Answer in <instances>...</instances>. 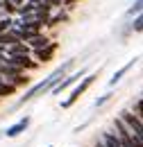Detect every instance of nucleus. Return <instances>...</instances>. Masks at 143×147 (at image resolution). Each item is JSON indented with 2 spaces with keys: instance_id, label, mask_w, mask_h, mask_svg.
I'll return each instance as SVG.
<instances>
[{
  "instance_id": "obj_18",
  "label": "nucleus",
  "mask_w": 143,
  "mask_h": 147,
  "mask_svg": "<svg viewBox=\"0 0 143 147\" xmlns=\"http://www.w3.org/2000/svg\"><path fill=\"white\" fill-rule=\"evenodd\" d=\"M134 115L141 118V100H136V104H134Z\"/></svg>"
},
{
  "instance_id": "obj_8",
  "label": "nucleus",
  "mask_w": 143,
  "mask_h": 147,
  "mask_svg": "<svg viewBox=\"0 0 143 147\" xmlns=\"http://www.w3.org/2000/svg\"><path fill=\"white\" fill-rule=\"evenodd\" d=\"M136 63H139V57H134V59H129V61H127V63L123 66V68H118V70L114 73V77L109 79V86H116V84H118V82H121V79H123V77H125V75L129 73V70H132L134 66H136Z\"/></svg>"
},
{
  "instance_id": "obj_22",
  "label": "nucleus",
  "mask_w": 143,
  "mask_h": 147,
  "mask_svg": "<svg viewBox=\"0 0 143 147\" xmlns=\"http://www.w3.org/2000/svg\"><path fill=\"white\" fill-rule=\"evenodd\" d=\"M0 55H5V48H2V45H0Z\"/></svg>"
},
{
  "instance_id": "obj_25",
  "label": "nucleus",
  "mask_w": 143,
  "mask_h": 147,
  "mask_svg": "<svg viewBox=\"0 0 143 147\" xmlns=\"http://www.w3.org/2000/svg\"><path fill=\"white\" fill-rule=\"evenodd\" d=\"M0 82H2V77H0Z\"/></svg>"
},
{
  "instance_id": "obj_3",
  "label": "nucleus",
  "mask_w": 143,
  "mask_h": 147,
  "mask_svg": "<svg viewBox=\"0 0 143 147\" xmlns=\"http://www.w3.org/2000/svg\"><path fill=\"white\" fill-rule=\"evenodd\" d=\"M118 120L123 122L127 127V131L132 134V136H139V138H143V125H141V118H136L132 111H123L121 115H118Z\"/></svg>"
},
{
  "instance_id": "obj_26",
  "label": "nucleus",
  "mask_w": 143,
  "mask_h": 147,
  "mask_svg": "<svg viewBox=\"0 0 143 147\" xmlns=\"http://www.w3.org/2000/svg\"><path fill=\"white\" fill-rule=\"evenodd\" d=\"M48 147H52V145H48Z\"/></svg>"
},
{
  "instance_id": "obj_9",
  "label": "nucleus",
  "mask_w": 143,
  "mask_h": 147,
  "mask_svg": "<svg viewBox=\"0 0 143 147\" xmlns=\"http://www.w3.org/2000/svg\"><path fill=\"white\" fill-rule=\"evenodd\" d=\"M48 43H50V38L46 36V34H36V36H32L27 41V45H30L32 50H41V48H46Z\"/></svg>"
},
{
  "instance_id": "obj_1",
  "label": "nucleus",
  "mask_w": 143,
  "mask_h": 147,
  "mask_svg": "<svg viewBox=\"0 0 143 147\" xmlns=\"http://www.w3.org/2000/svg\"><path fill=\"white\" fill-rule=\"evenodd\" d=\"M73 63H75V59H66V61H64V63H61L59 68H54L52 73H50L48 77H46V79H43V82H39L36 86H32V88H30V91L25 93V95H23V97H20L18 102H20V104H25V102L34 100L36 95L50 93V91H52V86H54V84H59V82H61V77H66V73H68V68H71Z\"/></svg>"
},
{
  "instance_id": "obj_13",
  "label": "nucleus",
  "mask_w": 143,
  "mask_h": 147,
  "mask_svg": "<svg viewBox=\"0 0 143 147\" xmlns=\"http://www.w3.org/2000/svg\"><path fill=\"white\" fill-rule=\"evenodd\" d=\"M2 9H5V16H9V18L18 11V7H16V5H12L9 0H2Z\"/></svg>"
},
{
  "instance_id": "obj_15",
  "label": "nucleus",
  "mask_w": 143,
  "mask_h": 147,
  "mask_svg": "<svg viewBox=\"0 0 143 147\" xmlns=\"http://www.w3.org/2000/svg\"><path fill=\"white\" fill-rule=\"evenodd\" d=\"M132 30H134L136 34H141V30H143V18H141V16H134V23H132Z\"/></svg>"
},
{
  "instance_id": "obj_23",
  "label": "nucleus",
  "mask_w": 143,
  "mask_h": 147,
  "mask_svg": "<svg viewBox=\"0 0 143 147\" xmlns=\"http://www.w3.org/2000/svg\"><path fill=\"white\" fill-rule=\"evenodd\" d=\"M2 61H5V55H0V63H2Z\"/></svg>"
},
{
  "instance_id": "obj_4",
  "label": "nucleus",
  "mask_w": 143,
  "mask_h": 147,
  "mask_svg": "<svg viewBox=\"0 0 143 147\" xmlns=\"http://www.w3.org/2000/svg\"><path fill=\"white\" fill-rule=\"evenodd\" d=\"M2 63H7V66H16V68H20V70H34L36 61H32L30 59V55H18V57H5V61Z\"/></svg>"
},
{
  "instance_id": "obj_5",
  "label": "nucleus",
  "mask_w": 143,
  "mask_h": 147,
  "mask_svg": "<svg viewBox=\"0 0 143 147\" xmlns=\"http://www.w3.org/2000/svg\"><path fill=\"white\" fill-rule=\"evenodd\" d=\"M84 75H86V70H77V73H71V75H66V77H64V79H61L59 84H54V86H52V93H54V95L64 93L66 88H68V86H73L75 82H80V79H82Z\"/></svg>"
},
{
  "instance_id": "obj_10",
  "label": "nucleus",
  "mask_w": 143,
  "mask_h": 147,
  "mask_svg": "<svg viewBox=\"0 0 143 147\" xmlns=\"http://www.w3.org/2000/svg\"><path fill=\"white\" fill-rule=\"evenodd\" d=\"M102 145H105V147H121V143H118V136H116L114 131H107V134L102 136Z\"/></svg>"
},
{
  "instance_id": "obj_7",
  "label": "nucleus",
  "mask_w": 143,
  "mask_h": 147,
  "mask_svg": "<svg viewBox=\"0 0 143 147\" xmlns=\"http://www.w3.org/2000/svg\"><path fill=\"white\" fill-rule=\"evenodd\" d=\"M27 127H30V115L20 118V120H18V122H14L12 127H7V129H5V136H7V138H16V136H20V134H23Z\"/></svg>"
},
{
  "instance_id": "obj_16",
  "label": "nucleus",
  "mask_w": 143,
  "mask_h": 147,
  "mask_svg": "<svg viewBox=\"0 0 143 147\" xmlns=\"http://www.w3.org/2000/svg\"><path fill=\"white\" fill-rule=\"evenodd\" d=\"M109 100H111V93H107V95H100V97L95 100V107H102V104H105V102H109Z\"/></svg>"
},
{
  "instance_id": "obj_2",
  "label": "nucleus",
  "mask_w": 143,
  "mask_h": 147,
  "mask_svg": "<svg viewBox=\"0 0 143 147\" xmlns=\"http://www.w3.org/2000/svg\"><path fill=\"white\" fill-rule=\"evenodd\" d=\"M95 77H98V75H89V73L84 75V77H82V82H80V84H77V86L71 91V95L61 102V109H71L73 104H75V102H77V100H80V97H82V95L91 88V84L95 82Z\"/></svg>"
},
{
  "instance_id": "obj_14",
  "label": "nucleus",
  "mask_w": 143,
  "mask_h": 147,
  "mask_svg": "<svg viewBox=\"0 0 143 147\" xmlns=\"http://www.w3.org/2000/svg\"><path fill=\"white\" fill-rule=\"evenodd\" d=\"M139 11H141V0H134V5L127 9V16H139Z\"/></svg>"
},
{
  "instance_id": "obj_21",
  "label": "nucleus",
  "mask_w": 143,
  "mask_h": 147,
  "mask_svg": "<svg viewBox=\"0 0 143 147\" xmlns=\"http://www.w3.org/2000/svg\"><path fill=\"white\" fill-rule=\"evenodd\" d=\"M9 2H12V5H16V7H20V5L25 2V0H9Z\"/></svg>"
},
{
  "instance_id": "obj_20",
  "label": "nucleus",
  "mask_w": 143,
  "mask_h": 147,
  "mask_svg": "<svg viewBox=\"0 0 143 147\" xmlns=\"http://www.w3.org/2000/svg\"><path fill=\"white\" fill-rule=\"evenodd\" d=\"M75 2H80V0H64V5H66V7H73Z\"/></svg>"
},
{
  "instance_id": "obj_17",
  "label": "nucleus",
  "mask_w": 143,
  "mask_h": 147,
  "mask_svg": "<svg viewBox=\"0 0 143 147\" xmlns=\"http://www.w3.org/2000/svg\"><path fill=\"white\" fill-rule=\"evenodd\" d=\"M61 2H64V0H43V5H48L50 9H52V7H61Z\"/></svg>"
},
{
  "instance_id": "obj_12",
  "label": "nucleus",
  "mask_w": 143,
  "mask_h": 147,
  "mask_svg": "<svg viewBox=\"0 0 143 147\" xmlns=\"http://www.w3.org/2000/svg\"><path fill=\"white\" fill-rule=\"evenodd\" d=\"M16 93V86H12L9 82H0V97H9V95H14Z\"/></svg>"
},
{
  "instance_id": "obj_6",
  "label": "nucleus",
  "mask_w": 143,
  "mask_h": 147,
  "mask_svg": "<svg viewBox=\"0 0 143 147\" xmlns=\"http://www.w3.org/2000/svg\"><path fill=\"white\" fill-rule=\"evenodd\" d=\"M57 48H59V43H54V41H50L46 48H41V50H34V55H36V63H48L50 59L54 57V52H57Z\"/></svg>"
},
{
  "instance_id": "obj_24",
  "label": "nucleus",
  "mask_w": 143,
  "mask_h": 147,
  "mask_svg": "<svg viewBox=\"0 0 143 147\" xmlns=\"http://www.w3.org/2000/svg\"><path fill=\"white\" fill-rule=\"evenodd\" d=\"M0 9H2V0H0Z\"/></svg>"
},
{
  "instance_id": "obj_19",
  "label": "nucleus",
  "mask_w": 143,
  "mask_h": 147,
  "mask_svg": "<svg viewBox=\"0 0 143 147\" xmlns=\"http://www.w3.org/2000/svg\"><path fill=\"white\" fill-rule=\"evenodd\" d=\"M27 2H30L32 7H39V5H43V0H27Z\"/></svg>"
},
{
  "instance_id": "obj_11",
  "label": "nucleus",
  "mask_w": 143,
  "mask_h": 147,
  "mask_svg": "<svg viewBox=\"0 0 143 147\" xmlns=\"http://www.w3.org/2000/svg\"><path fill=\"white\" fill-rule=\"evenodd\" d=\"M64 20H68V14H66V11H59V14L50 16V20L46 23V27H54V25H59V23H64Z\"/></svg>"
}]
</instances>
